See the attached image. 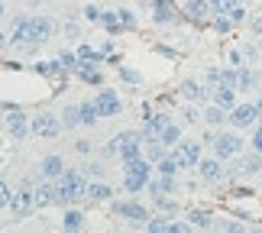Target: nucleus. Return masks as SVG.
<instances>
[{"label":"nucleus","mask_w":262,"mask_h":233,"mask_svg":"<svg viewBox=\"0 0 262 233\" xmlns=\"http://www.w3.org/2000/svg\"><path fill=\"white\" fill-rule=\"evenodd\" d=\"M104 156H117L120 162H136V159H143V156H146L143 133H117V136L104 146Z\"/></svg>","instance_id":"nucleus-1"},{"label":"nucleus","mask_w":262,"mask_h":233,"mask_svg":"<svg viewBox=\"0 0 262 233\" xmlns=\"http://www.w3.org/2000/svg\"><path fill=\"white\" fill-rule=\"evenodd\" d=\"M58 185V204H75L78 198L88 195V175L78 168H65L62 178H55Z\"/></svg>","instance_id":"nucleus-2"},{"label":"nucleus","mask_w":262,"mask_h":233,"mask_svg":"<svg viewBox=\"0 0 262 233\" xmlns=\"http://www.w3.org/2000/svg\"><path fill=\"white\" fill-rule=\"evenodd\" d=\"M152 162L146 156L136 159V162H123V188L129 195H139V191H146V185L152 181Z\"/></svg>","instance_id":"nucleus-3"},{"label":"nucleus","mask_w":262,"mask_h":233,"mask_svg":"<svg viewBox=\"0 0 262 233\" xmlns=\"http://www.w3.org/2000/svg\"><path fill=\"white\" fill-rule=\"evenodd\" d=\"M33 207H36V188H33V181L26 178L23 185H19V188L13 191V195H10V207H7V210H10V214H13V217L19 220V217H26Z\"/></svg>","instance_id":"nucleus-4"},{"label":"nucleus","mask_w":262,"mask_h":233,"mask_svg":"<svg viewBox=\"0 0 262 233\" xmlns=\"http://www.w3.org/2000/svg\"><path fill=\"white\" fill-rule=\"evenodd\" d=\"M243 136L239 133H217L214 136V156L217 159H224V162H230V159H236L239 153H243Z\"/></svg>","instance_id":"nucleus-5"},{"label":"nucleus","mask_w":262,"mask_h":233,"mask_svg":"<svg viewBox=\"0 0 262 233\" xmlns=\"http://www.w3.org/2000/svg\"><path fill=\"white\" fill-rule=\"evenodd\" d=\"M230 126H236V130H246V126H253L256 120H262V110H259V100H246V104H236L233 110H230Z\"/></svg>","instance_id":"nucleus-6"},{"label":"nucleus","mask_w":262,"mask_h":233,"mask_svg":"<svg viewBox=\"0 0 262 233\" xmlns=\"http://www.w3.org/2000/svg\"><path fill=\"white\" fill-rule=\"evenodd\" d=\"M62 117H55V114H49V110H42V114H36L33 117V136L39 139H55L58 133H62Z\"/></svg>","instance_id":"nucleus-7"},{"label":"nucleus","mask_w":262,"mask_h":233,"mask_svg":"<svg viewBox=\"0 0 262 233\" xmlns=\"http://www.w3.org/2000/svg\"><path fill=\"white\" fill-rule=\"evenodd\" d=\"M7 133L13 139H23V136L33 133V120H29L19 107H13V104L7 107Z\"/></svg>","instance_id":"nucleus-8"},{"label":"nucleus","mask_w":262,"mask_h":233,"mask_svg":"<svg viewBox=\"0 0 262 233\" xmlns=\"http://www.w3.org/2000/svg\"><path fill=\"white\" fill-rule=\"evenodd\" d=\"M198 175H201V181H207V185H217V181H224V178H227L224 159H217V156L201 159V162H198Z\"/></svg>","instance_id":"nucleus-9"},{"label":"nucleus","mask_w":262,"mask_h":233,"mask_svg":"<svg viewBox=\"0 0 262 233\" xmlns=\"http://www.w3.org/2000/svg\"><path fill=\"white\" fill-rule=\"evenodd\" d=\"M94 104H97V114L100 117H117L120 110H123V100H120L117 91H110V88H100L97 94H94Z\"/></svg>","instance_id":"nucleus-10"},{"label":"nucleus","mask_w":262,"mask_h":233,"mask_svg":"<svg viewBox=\"0 0 262 233\" xmlns=\"http://www.w3.org/2000/svg\"><path fill=\"white\" fill-rule=\"evenodd\" d=\"M172 153L181 162V168H198V162L204 159V156H201V143H194V139H181Z\"/></svg>","instance_id":"nucleus-11"},{"label":"nucleus","mask_w":262,"mask_h":233,"mask_svg":"<svg viewBox=\"0 0 262 233\" xmlns=\"http://www.w3.org/2000/svg\"><path fill=\"white\" fill-rule=\"evenodd\" d=\"M114 214L133 224H146L149 220V207H143L139 201H114Z\"/></svg>","instance_id":"nucleus-12"},{"label":"nucleus","mask_w":262,"mask_h":233,"mask_svg":"<svg viewBox=\"0 0 262 233\" xmlns=\"http://www.w3.org/2000/svg\"><path fill=\"white\" fill-rule=\"evenodd\" d=\"M152 19L159 26H172L175 19H178V10L172 0H152Z\"/></svg>","instance_id":"nucleus-13"},{"label":"nucleus","mask_w":262,"mask_h":233,"mask_svg":"<svg viewBox=\"0 0 262 233\" xmlns=\"http://www.w3.org/2000/svg\"><path fill=\"white\" fill-rule=\"evenodd\" d=\"M181 13L188 19H194V23H204V19L214 16V10H210L207 0H185V7H181Z\"/></svg>","instance_id":"nucleus-14"},{"label":"nucleus","mask_w":262,"mask_h":233,"mask_svg":"<svg viewBox=\"0 0 262 233\" xmlns=\"http://www.w3.org/2000/svg\"><path fill=\"white\" fill-rule=\"evenodd\" d=\"M84 201H91V204H104V201H114V188H110L107 181L94 178V181H88V195H84Z\"/></svg>","instance_id":"nucleus-15"},{"label":"nucleus","mask_w":262,"mask_h":233,"mask_svg":"<svg viewBox=\"0 0 262 233\" xmlns=\"http://www.w3.org/2000/svg\"><path fill=\"white\" fill-rule=\"evenodd\" d=\"M52 204H58V185L52 178H46L36 188V207H52Z\"/></svg>","instance_id":"nucleus-16"},{"label":"nucleus","mask_w":262,"mask_h":233,"mask_svg":"<svg viewBox=\"0 0 262 233\" xmlns=\"http://www.w3.org/2000/svg\"><path fill=\"white\" fill-rule=\"evenodd\" d=\"M233 172H236V175H259V172H262V153H259V149H256L253 156H243V153H239Z\"/></svg>","instance_id":"nucleus-17"},{"label":"nucleus","mask_w":262,"mask_h":233,"mask_svg":"<svg viewBox=\"0 0 262 233\" xmlns=\"http://www.w3.org/2000/svg\"><path fill=\"white\" fill-rule=\"evenodd\" d=\"M181 94H185L191 104H207L210 100V94H214V91H207L204 84H198V81H191V78H185L181 81Z\"/></svg>","instance_id":"nucleus-18"},{"label":"nucleus","mask_w":262,"mask_h":233,"mask_svg":"<svg viewBox=\"0 0 262 233\" xmlns=\"http://www.w3.org/2000/svg\"><path fill=\"white\" fill-rule=\"evenodd\" d=\"M175 185H178V181H175V175H159L156 181H149V185H146V195H149V198L172 195V191H175Z\"/></svg>","instance_id":"nucleus-19"},{"label":"nucleus","mask_w":262,"mask_h":233,"mask_svg":"<svg viewBox=\"0 0 262 233\" xmlns=\"http://www.w3.org/2000/svg\"><path fill=\"white\" fill-rule=\"evenodd\" d=\"M62 172H65V159L62 156H46L42 162H39V175L42 178H62Z\"/></svg>","instance_id":"nucleus-20"},{"label":"nucleus","mask_w":262,"mask_h":233,"mask_svg":"<svg viewBox=\"0 0 262 233\" xmlns=\"http://www.w3.org/2000/svg\"><path fill=\"white\" fill-rule=\"evenodd\" d=\"M210 100H214V104H220L224 110H233V107H236V88H230V84H217V88H214V94H210Z\"/></svg>","instance_id":"nucleus-21"},{"label":"nucleus","mask_w":262,"mask_h":233,"mask_svg":"<svg viewBox=\"0 0 262 233\" xmlns=\"http://www.w3.org/2000/svg\"><path fill=\"white\" fill-rule=\"evenodd\" d=\"M262 84V75L253 72V68H246V65H239V81H236V91H243V94H249V91H256Z\"/></svg>","instance_id":"nucleus-22"},{"label":"nucleus","mask_w":262,"mask_h":233,"mask_svg":"<svg viewBox=\"0 0 262 233\" xmlns=\"http://www.w3.org/2000/svg\"><path fill=\"white\" fill-rule=\"evenodd\" d=\"M33 68L42 78H62V72H65V65L58 58H39V62H33Z\"/></svg>","instance_id":"nucleus-23"},{"label":"nucleus","mask_w":262,"mask_h":233,"mask_svg":"<svg viewBox=\"0 0 262 233\" xmlns=\"http://www.w3.org/2000/svg\"><path fill=\"white\" fill-rule=\"evenodd\" d=\"M84 210L81 207H65V214H62V227L65 230H72V233H78V230H84Z\"/></svg>","instance_id":"nucleus-24"},{"label":"nucleus","mask_w":262,"mask_h":233,"mask_svg":"<svg viewBox=\"0 0 262 233\" xmlns=\"http://www.w3.org/2000/svg\"><path fill=\"white\" fill-rule=\"evenodd\" d=\"M97 26H104V33H107V36H117V33H123L120 13H114V10H104V13H100V23H97Z\"/></svg>","instance_id":"nucleus-25"},{"label":"nucleus","mask_w":262,"mask_h":233,"mask_svg":"<svg viewBox=\"0 0 262 233\" xmlns=\"http://www.w3.org/2000/svg\"><path fill=\"white\" fill-rule=\"evenodd\" d=\"M104 52H100V49H94V46H78V62H84V65H100V62H104Z\"/></svg>","instance_id":"nucleus-26"},{"label":"nucleus","mask_w":262,"mask_h":233,"mask_svg":"<svg viewBox=\"0 0 262 233\" xmlns=\"http://www.w3.org/2000/svg\"><path fill=\"white\" fill-rule=\"evenodd\" d=\"M75 75L81 78L84 84H104V75L97 72V65H84V62H81V65L75 68Z\"/></svg>","instance_id":"nucleus-27"},{"label":"nucleus","mask_w":262,"mask_h":233,"mask_svg":"<svg viewBox=\"0 0 262 233\" xmlns=\"http://www.w3.org/2000/svg\"><path fill=\"white\" fill-rule=\"evenodd\" d=\"M78 110H81V126H94L97 120H100L94 97H91V100H81V104H78Z\"/></svg>","instance_id":"nucleus-28"},{"label":"nucleus","mask_w":262,"mask_h":233,"mask_svg":"<svg viewBox=\"0 0 262 233\" xmlns=\"http://www.w3.org/2000/svg\"><path fill=\"white\" fill-rule=\"evenodd\" d=\"M159 143L168 146V149H175V146L181 143V126L175 123V120H172V123H168V126L162 130V133H159Z\"/></svg>","instance_id":"nucleus-29"},{"label":"nucleus","mask_w":262,"mask_h":233,"mask_svg":"<svg viewBox=\"0 0 262 233\" xmlns=\"http://www.w3.org/2000/svg\"><path fill=\"white\" fill-rule=\"evenodd\" d=\"M227 117H230V110H224L220 104H214V100H210L207 110H204V123H210V126H220Z\"/></svg>","instance_id":"nucleus-30"},{"label":"nucleus","mask_w":262,"mask_h":233,"mask_svg":"<svg viewBox=\"0 0 262 233\" xmlns=\"http://www.w3.org/2000/svg\"><path fill=\"white\" fill-rule=\"evenodd\" d=\"M156 172H159V175H178V172H181V162L175 159V153H168V156H162V159L156 162Z\"/></svg>","instance_id":"nucleus-31"},{"label":"nucleus","mask_w":262,"mask_h":233,"mask_svg":"<svg viewBox=\"0 0 262 233\" xmlns=\"http://www.w3.org/2000/svg\"><path fill=\"white\" fill-rule=\"evenodd\" d=\"M188 220H191L194 227H201V230H207V227L217 224V217L210 214V210H188Z\"/></svg>","instance_id":"nucleus-32"},{"label":"nucleus","mask_w":262,"mask_h":233,"mask_svg":"<svg viewBox=\"0 0 262 233\" xmlns=\"http://www.w3.org/2000/svg\"><path fill=\"white\" fill-rule=\"evenodd\" d=\"M210 26H214L217 33H233V29H236V23H233V16H230V13H214Z\"/></svg>","instance_id":"nucleus-33"},{"label":"nucleus","mask_w":262,"mask_h":233,"mask_svg":"<svg viewBox=\"0 0 262 233\" xmlns=\"http://www.w3.org/2000/svg\"><path fill=\"white\" fill-rule=\"evenodd\" d=\"M62 123H65V130H75V126H81V110H78V104H68V107H65V114H62Z\"/></svg>","instance_id":"nucleus-34"},{"label":"nucleus","mask_w":262,"mask_h":233,"mask_svg":"<svg viewBox=\"0 0 262 233\" xmlns=\"http://www.w3.org/2000/svg\"><path fill=\"white\" fill-rule=\"evenodd\" d=\"M172 220H175V217H168V214H162V217H149V220H146V230H149V233H165L168 227H172Z\"/></svg>","instance_id":"nucleus-35"},{"label":"nucleus","mask_w":262,"mask_h":233,"mask_svg":"<svg viewBox=\"0 0 262 233\" xmlns=\"http://www.w3.org/2000/svg\"><path fill=\"white\" fill-rule=\"evenodd\" d=\"M117 78L123 81V84H143V75H139L136 68H126V65H117Z\"/></svg>","instance_id":"nucleus-36"},{"label":"nucleus","mask_w":262,"mask_h":233,"mask_svg":"<svg viewBox=\"0 0 262 233\" xmlns=\"http://www.w3.org/2000/svg\"><path fill=\"white\" fill-rule=\"evenodd\" d=\"M156 204H159V210H162V214H168V217H175L178 210H181V204L175 198H168V195H162V198H156Z\"/></svg>","instance_id":"nucleus-37"},{"label":"nucleus","mask_w":262,"mask_h":233,"mask_svg":"<svg viewBox=\"0 0 262 233\" xmlns=\"http://www.w3.org/2000/svg\"><path fill=\"white\" fill-rule=\"evenodd\" d=\"M58 62L65 65V72H75V68L81 65V62H78V52H68V49H62V52H58Z\"/></svg>","instance_id":"nucleus-38"},{"label":"nucleus","mask_w":262,"mask_h":233,"mask_svg":"<svg viewBox=\"0 0 262 233\" xmlns=\"http://www.w3.org/2000/svg\"><path fill=\"white\" fill-rule=\"evenodd\" d=\"M117 13H120V23H123V29H136V13H133V10L117 7Z\"/></svg>","instance_id":"nucleus-39"},{"label":"nucleus","mask_w":262,"mask_h":233,"mask_svg":"<svg viewBox=\"0 0 262 233\" xmlns=\"http://www.w3.org/2000/svg\"><path fill=\"white\" fill-rule=\"evenodd\" d=\"M84 175L88 178H104V165H100V162H88V165H84Z\"/></svg>","instance_id":"nucleus-40"},{"label":"nucleus","mask_w":262,"mask_h":233,"mask_svg":"<svg viewBox=\"0 0 262 233\" xmlns=\"http://www.w3.org/2000/svg\"><path fill=\"white\" fill-rule=\"evenodd\" d=\"M100 13H104V10H100L97 4H88L84 7V19H91V23H100Z\"/></svg>","instance_id":"nucleus-41"},{"label":"nucleus","mask_w":262,"mask_h":233,"mask_svg":"<svg viewBox=\"0 0 262 233\" xmlns=\"http://www.w3.org/2000/svg\"><path fill=\"white\" fill-rule=\"evenodd\" d=\"M230 16H233V23L239 26V23H243V19H246V7H243V4H236L233 10H230Z\"/></svg>","instance_id":"nucleus-42"},{"label":"nucleus","mask_w":262,"mask_h":233,"mask_svg":"<svg viewBox=\"0 0 262 233\" xmlns=\"http://www.w3.org/2000/svg\"><path fill=\"white\" fill-rule=\"evenodd\" d=\"M10 207V188H7V181H0V210Z\"/></svg>","instance_id":"nucleus-43"},{"label":"nucleus","mask_w":262,"mask_h":233,"mask_svg":"<svg viewBox=\"0 0 262 233\" xmlns=\"http://www.w3.org/2000/svg\"><path fill=\"white\" fill-rule=\"evenodd\" d=\"M81 36V26L78 23H65V39H78Z\"/></svg>","instance_id":"nucleus-44"},{"label":"nucleus","mask_w":262,"mask_h":233,"mask_svg":"<svg viewBox=\"0 0 262 233\" xmlns=\"http://www.w3.org/2000/svg\"><path fill=\"white\" fill-rule=\"evenodd\" d=\"M243 52H246V49H233V52H230V62H233V68L243 65Z\"/></svg>","instance_id":"nucleus-45"},{"label":"nucleus","mask_w":262,"mask_h":233,"mask_svg":"<svg viewBox=\"0 0 262 233\" xmlns=\"http://www.w3.org/2000/svg\"><path fill=\"white\" fill-rule=\"evenodd\" d=\"M253 149H259V153H262V123H259V130L253 133Z\"/></svg>","instance_id":"nucleus-46"},{"label":"nucleus","mask_w":262,"mask_h":233,"mask_svg":"<svg viewBox=\"0 0 262 233\" xmlns=\"http://www.w3.org/2000/svg\"><path fill=\"white\" fill-rule=\"evenodd\" d=\"M75 149H78V153H84V156H88V153H91V143H88V139H78V143H75Z\"/></svg>","instance_id":"nucleus-47"},{"label":"nucleus","mask_w":262,"mask_h":233,"mask_svg":"<svg viewBox=\"0 0 262 233\" xmlns=\"http://www.w3.org/2000/svg\"><path fill=\"white\" fill-rule=\"evenodd\" d=\"M185 120H198V110L194 107H185Z\"/></svg>","instance_id":"nucleus-48"},{"label":"nucleus","mask_w":262,"mask_h":233,"mask_svg":"<svg viewBox=\"0 0 262 233\" xmlns=\"http://www.w3.org/2000/svg\"><path fill=\"white\" fill-rule=\"evenodd\" d=\"M253 33H256V36L262 39V19H256V23H253Z\"/></svg>","instance_id":"nucleus-49"},{"label":"nucleus","mask_w":262,"mask_h":233,"mask_svg":"<svg viewBox=\"0 0 262 233\" xmlns=\"http://www.w3.org/2000/svg\"><path fill=\"white\" fill-rule=\"evenodd\" d=\"M4 46H10V33H0V49Z\"/></svg>","instance_id":"nucleus-50"},{"label":"nucleus","mask_w":262,"mask_h":233,"mask_svg":"<svg viewBox=\"0 0 262 233\" xmlns=\"http://www.w3.org/2000/svg\"><path fill=\"white\" fill-rule=\"evenodd\" d=\"M259 181H262V172H259Z\"/></svg>","instance_id":"nucleus-51"},{"label":"nucleus","mask_w":262,"mask_h":233,"mask_svg":"<svg viewBox=\"0 0 262 233\" xmlns=\"http://www.w3.org/2000/svg\"><path fill=\"white\" fill-rule=\"evenodd\" d=\"M259 46H262V43H259Z\"/></svg>","instance_id":"nucleus-52"}]
</instances>
